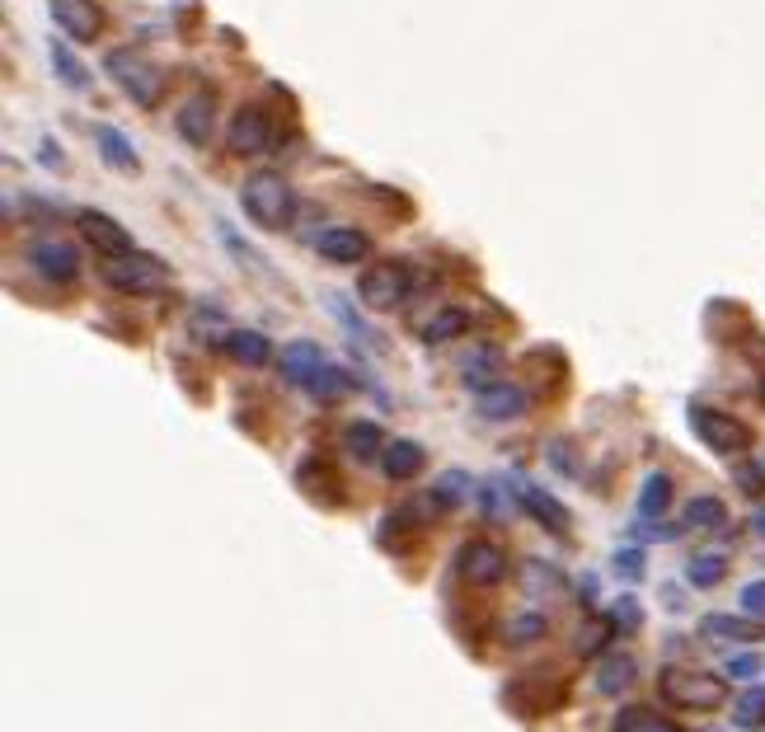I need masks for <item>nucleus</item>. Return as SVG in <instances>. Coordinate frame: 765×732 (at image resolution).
I'll list each match as a JSON object with an SVG mask.
<instances>
[{
    "instance_id": "obj_29",
    "label": "nucleus",
    "mask_w": 765,
    "mask_h": 732,
    "mask_svg": "<svg viewBox=\"0 0 765 732\" xmlns=\"http://www.w3.org/2000/svg\"><path fill=\"white\" fill-rule=\"evenodd\" d=\"M737 728H747V732H756V728H765V686H751L742 700H737Z\"/></svg>"
},
{
    "instance_id": "obj_26",
    "label": "nucleus",
    "mask_w": 765,
    "mask_h": 732,
    "mask_svg": "<svg viewBox=\"0 0 765 732\" xmlns=\"http://www.w3.org/2000/svg\"><path fill=\"white\" fill-rule=\"evenodd\" d=\"M672 507V479L667 474H648L643 479V488H639V517H662Z\"/></svg>"
},
{
    "instance_id": "obj_24",
    "label": "nucleus",
    "mask_w": 765,
    "mask_h": 732,
    "mask_svg": "<svg viewBox=\"0 0 765 732\" xmlns=\"http://www.w3.org/2000/svg\"><path fill=\"white\" fill-rule=\"evenodd\" d=\"M99 155H104L113 169H123V174H137V169H141L137 151H132V141H127L118 127H99Z\"/></svg>"
},
{
    "instance_id": "obj_15",
    "label": "nucleus",
    "mask_w": 765,
    "mask_h": 732,
    "mask_svg": "<svg viewBox=\"0 0 765 732\" xmlns=\"http://www.w3.org/2000/svg\"><path fill=\"white\" fill-rule=\"evenodd\" d=\"M517 498H521V507L531 512V517L545 526V531H554V535H564L568 531V512H564V503L554 498L550 488H540V484H521L517 488Z\"/></svg>"
},
{
    "instance_id": "obj_4",
    "label": "nucleus",
    "mask_w": 765,
    "mask_h": 732,
    "mask_svg": "<svg viewBox=\"0 0 765 732\" xmlns=\"http://www.w3.org/2000/svg\"><path fill=\"white\" fill-rule=\"evenodd\" d=\"M409 291H414V268H409V263H399V259L376 263V268H367V273H362V282H357L362 305H367V310H376V315L399 310V305L409 301Z\"/></svg>"
},
{
    "instance_id": "obj_18",
    "label": "nucleus",
    "mask_w": 765,
    "mask_h": 732,
    "mask_svg": "<svg viewBox=\"0 0 765 732\" xmlns=\"http://www.w3.org/2000/svg\"><path fill=\"white\" fill-rule=\"evenodd\" d=\"M465 329H470V310H460V305H442L437 315H428V320H423V329H418V334H423V343H432V348H437V343L460 338Z\"/></svg>"
},
{
    "instance_id": "obj_12",
    "label": "nucleus",
    "mask_w": 765,
    "mask_h": 732,
    "mask_svg": "<svg viewBox=\"0 0 765 732\" xmlns=\"http://www.w3.org/2000/svg\"><path fill=\"white\" fill-rule=\"evenodd\" d=\"M76 230H80V240H90L104 259H113V254H127L132 249V235H127V226H118L113 216H104V212H80L76 216Z\"/></svg>"
},
{
    "instance_id": "obj_34",
    "label": "nucleus",
    "mask_w": 765,
    "mask_h": 732,
    "mask_svg": "<svg viewBox=\"0 0 765 732\" xmlns=\"http://www.w3.org/2000/svg\"><path fill=\"white\" fill-rule=\"evenodd\" d=\"M761 667H765V657H761V653H737V657H728V662H723V676L751 681V676H756Z\"/></svg>"
},
{
    "instance_id": "obj_37",
    "label": "nucleus",
    "mask_w": 765,
    "mask_h": 732,
    "mask_svg": "<svg viewBox=\"0 0 765 732\" xmlns=\"http://www.w3.org/2000/svg\"><path fill=\"white\" fill-rule=\"evenodd\" d=\"M615 573H620V578H643V554L620 549V554H615Z\"/></svg>"
},
{
    "instance_id": "obj_30",
    "label": "nucleus",
    "mask_w": 765,
    "mask_h": 732,
    "mask_svg": "<svg viewBox=\"0 0 765 732\" xmlns=\"http://www.w3.org/2000/svg\"><path fill=\"white\" fill-rule=\"evenodd\" d=\"M498 366H503V357H498V348H479L475 357H470V362H465V381L475 385V390H484V381H489L493 371H498ZM493 385V381H489Z\"/></svg>"
},
{
    "instance_id": "obj_7",
    "label": "nucleus",
    "mask_w": 765,
    "mask_h": 732,
    "mask_svg": "<svg viewBox=\"0 0 765 732\" xmlns=\"http://www.w3.org/2000/svg\"><path fill=\"white\" fill-rule=\"evenodd\" d=\"M690 427H695V437H700L709 451H719V456H742L751 446V427L742 423V418H733V413H723V409L695 404V409H690Z\"/></svg>"
},
{
    "instance_id": "obj_10",
    "label": "nucleus",
    "mask_w": 765,
    "mask_h": 732,
    "mask_svg": "<svg viewBox=\"0 0 765 732\" xmlns=\"http://www.w3.org/2000/svg\"><path fill=\"white\" fill-rule=\"evenodd\" d=\"M52 19H57V29H62L66 38H76V43H94V38L104 33V15H99L94 0H52Z\"/></svg>"
},
{
    "instance_id": "obj_1",
    "label": "nucleus",
    "mask_w": 765,
    "mask_h": 732,
    "mask_svg": "<svg viewBox=\"0 0 765 732\" xmlns=\"http://www.w3.org/2000/svg\"><path fill=\"white\" fill-rule=\"evenodd\" d=\"M240 202H245V216L263 230H287L291 216H296V193L291 183L277 174V169H259L249 174L245 188H240Z\"/></svg>"
},
{
    "instance_id": "obj_5",
    "label": "nucleus",
    "mask_w": 765,
    "mask_h": 732,
    "mask_svg": "<svg viewBox=\"0 0 765 732\" xmlns=\"http://www.w3.org/2000/svg\"><path fill=\"white\" fill-rule=\"evenodd\" d=\"M104 66H108V76L118 80L127 94H132V104L151 108L155 99L165 94V76H160V71H155V66L141 57V52H132V47H118V52H108Z\"/></svg>"
},
{
    "instance_id": "obj_6",
    "label": "nucleus",
    "mask_w": 765,
    "mask_h": 732,
    "mask_svg": "<svg viewBox=\"0 0 765 732\" xmlns=\"http://www.w3.org/2000/svg\"><path fill=\"white\" fill-rule=\"evenodd\" d=\"M512 573V559L498 540H465L456 549V578L465 587H498Z\"/></svg>"
},
{
    "instance_id": "obj_23",
    "label": "nucleus",
    "mask_w": 765,
    "mask_h": 732,
    "mask_svg": "<svg viewBox=\"0 0 765 732\" xmlns=\"http://www.w3.org/2000/svg\"><path fill=\"white\" fill-rule=\"evenodd\" d=\"M47 57H52V71H57L71 90H90V71H85V61H80L76 52L62 43V38H52V43H47Z\"/></svg>"
},
{
    "instance_id": "obj_17",
    "label": "nucleus",
    "mask_w": 765,
    "mask_h": 732,
    "mask_svg": "<svg viewBox=\"0 0 765 732\" xmlns=\"http://www.w3.org/2000/svg\"><path fill=\"white\" fill-rule=\"evenodd\" d=\"M423 446L418 442H390L381 456V474L385 479H395V484H404V479H414L418 470H423Z\"/></svg>"
},
{
    "instance_id": "obj_21",
    "label": "nucleus",
    "mask_w": 765,
    "mask_h": 732,
    "mask_svg": "<svg viewBox=\"0 0 765 732\" xmlns=\"http://www.w3.org/2000/svg\"><path fill=\"white\" fill-rule=\"evenodd\" d=\"M226 352L235 357V362L245 366H263L268 357H273V343L263 334H254V329H235V334H226Z\"/></svg>"
},
{
    "instance_id": "obj_14",
    "label": "nucleus",
    "mask_w": 765,
    "mask_h": 732,
    "mask_svg": "<svg viewBox=\"0 0 765 732\" xmlns=\"http://www.w3.org/2000/svg\"><path fill=\"white\" fill-rule=\"evenodd\" d=\"M277 366H282V376H287L291 385H306L310 390L329 362H324V352L315 348V343H301V338H296V343H287V348L277 352Z\"/></svg>"
},
{
    "instance_id": "obj_31",
    "label": "nucleus",
    "mask_w": 765,
    "mask_h": 732,
    "mask_svg": "<svg viewBox=\"0 0 765 732\" xmlns=\"http://www.w3.org/2000/svg\"><path fill=\"white\" fill-rule=\"evenodd\" d=\"M507 643H536L545 639V620L540 615H517V620H507Z\"/></svg>"
},
{
    "instance_id": "obj_9",
    "label": "nucleus",
    "mask_w": 765,
    "mask_h": 732,
    "mask_svg": "<svg viewBox=\"0 0 765 732\" xmlns=\"http://www.w3.org/2000/svg\"><path fill=\"white\" fill-rule=\"evenodd\" d=\"M310 249L324 263H362L371 254V240L357 226H324L310 235Z\"/></svg>"
},
{
    "instance_id": "obj_28",
    "label": "nucleus",
    "mask_w": 765,
    "mask_h": 732,
    "mask_svg": "<svg viewBox=\"0 0 765 732\" xmlns=\"http://www.w3.org/2000/svg\"><path fill=\"white\" fill-rule=\"evenodd\" d=\"M723 573H728V559H723V554H695V559L686 564L690 587H719Z\"/></svg>"
},
{
    "instance_id": "obj_32",
    "label": "nucleus",
    "mask_w": 765,
    "mask_h": 732,
    "mask_svg": "<svg viewBox=\"0 0 765 732\" xmlns=\"http://www.w3.org/2000/svg\"><path fill=\"white\" fill-rule=\"evenodd\" d=\"M348 390H352L348 371H338V366H324L320 381L310 385V395H320V399H338V395H348Z\"/></svg>"
},
{
    "instance_id": "obj_16",
    "label": "nucleus",
    "mask_w": 765,
    "mask_h": 732,
    "mask_svg": "<svg viewBox=\"0 0 765 732\" xmlns=\"http://www.w3.org/2000/svg\"><path fill=\"white\" fill-rule=\"evenodd\" d=\"M479 413H484V418H493V423L521 418V413H526V395H521L517 385L493 381V385H484V390H479Z\"/></svg>"
},
{
    "instance_id": "obj_8",
    "label": "nucleus",
    "mask_w": 765,
    "mask_h": 732,
    "mask_svg": "<svg viewBox=\"0 0 765 732\" xmlns=\"http://www.w3.org/2000/svg\"><path fill=\"white\" fill-rule=\"evenodd\" d=\"M226 141H230V151L235 155H263V151H273L277 146V127L259 104H245L235 118H230Z\"/></svg>"
},
{
    "instance_id": "obj_25",
    "label": "nucleus",
    "mask_w": 765,
    "mask_h": 732,
    "mask_svg": "<svg viewBox=\"0 0 765 732\" xmlns=\"http://www.w3.org/2000/svg\"><path fill=\"white\" fill-rule=\"evenodd\" d=\"M700 634L704 639H761L756 620H747V615H704Z\"/></svg>"
},
{
    "instance_id": "obj_3",
    "label": "nucleus",
    "mask_w": 765,
    "mask_h": 732,
    "mask_svg": "<svg viewBox=\"0 0 765 732\" xmlns=\"http://www.w3.org/2000/svg\"><path fill=\"white\" fill-rule=\"evenodd\" d=\"M104 282L113 291H127V296H151V291H165L169 287V263L155 259V254H141V249H127V254H113L104 259Z\"/></svg>"
},
{
    "instance_id": "obj_20",
    "label": "nucleus",
    "mask_w": 765,
    "mask_h": 732,
    "mask_svg": "<svg viewBox=\"0 0 765 732\" xmlns=\"http://www.w3.org/2000/svg\"><path fill=\"white\" fill-rule=\"evenodd\" d=\"M385 432L376 423H352L348 432H343V451H348L352 460H376V456H385Z\"/></svg>"
},
{
    "instance_id": "obj_36",
    "label": "nucleus",
    "mask_w": 765,
    "mask_h": 732,
    "mask_svg": "<svg viewBox=\"0 0 765 732\" xmlns=\"http://www.w3.org/2000/svg\"><path fill=\"white\" fill-rule=\"evenodd\" d=\"M465 484H470L465 474H446V479H437V503H451V507H456L460 498H465Z\"/></svg>"
},
{
    "instance_id": "obj_2",
    "label": "nucleus",
    "mask_w": 765,
    "mask_h": 732,
    "mask_svg": "<svg viewBox=\"0 0 765 732\" xmlns=\"http://www.w3.org/2000/svg\"><path fill=\"white\" fill-rule=\"evenodd\" d=\"M662 700L686 709V714H709L728 704V676H714V671H695V667H667L658 676Z\"/></svg>"
},
{
    "instance_id": "obj_19",
    "label": "nucleus",
    "mask_w": 765,
    "mask_h": 732,
    "mask_svg": "<svg viewBox=\"0 0 765 732\" xmlns=\"http://www.w3.org/2000/svg\"><path fill=\"white\" fill-rule=\"evenodd\" d=\"M634 671H639V662L629 653H606L597 667V690L601 695H625L634 686Z\"/></svg>"
},
{
    "instance_id": "obj_11",
    "label": "nucleus",
    "mask_w": 765,
    "mask_h": 732,
    "mask_svg": "<svg viewBox=\"0 0 765 732\" xmlns=\"http://www.w3.org/2000/svg\"><path fill=\"white\" fill-rule=\"evenodd\" d=\"M29 263L38 268V277H47V282H71V277L80 273V254L66 240H33Z\"/></svg>"
},
{
    "instance_id": "obj_13",
    "label": "nucleus",
    "mask_w": 765,
    "mask_h": 732,
    "mask_svg": "<svg viewBox=\"0 0 765 732\" xmlns=\"http://www.w3.org/2000/svg\"><path fill=\"white\" fill-rule=\"evenodd\" d=\"M212 127H216V94L212 90H198L179 108V137L188 146H207L212 141Z\"/></svg>"
},
{
    "instance_id": "obj_27",
    "label": "nucleus",
    "mask_w": 765,
    "mask_h": 732,
    "mask_svg": "<svg viewBox=\"0 0 765 732\" xmlns=\"http://www.w3.org/2000/svg\"><path fill=\"white\" fill-rule=\"evenodd\" d=\"M686 526L690 531H723V526H728V507H723L719 498H690Z\"/></svg>"
},
{
    "instance_id": "obj_22",
    "label": "nucleus",
    "mask_w": 765,
    "mask_h": 732,
    "mask_svg": "<svg viewBox=\"0 0 765 732\" xmlns=\"http://www.w3.org/2000/svg\"><path fill=\"white\" fill-rule=\"evenodd\" d=\"M615 732H681L672 718H662L658 709H648V704H629L615 714Z\"/></svg>"
},
{
    "instance_id": "obj_38",
    "label": "nucleus",
    "mask_w": 765,
    "mask_h": 732,
    "mask_svg": "<svg viewBox=\"0 0 765 732\" xmlns=\"http://www.w3.org/2000/svg\"><path fill=\"white\" fill-rule=\"evenodd\" d=\"M756 531H761V535H765V512H761V517H756Z\"/></svg>"
},
{
    "instance_id": "obj_33",
    "label": "nucleus",
    "mask_w": 765,
    "mask_h": 732,
    "mask_svg": "<svg viewBox=\"0 0 765 732\" xmlns=\"http://www.w3.org/2000/svg\"><path fill=\"white\" fill-rule=\"evenodd\" d=\"M639 625H643L639 601H634V596H620L611 606V629H639Z\"/></svg>"
},
{
    "instance_id": "obj_35",
    "label": "nucleus",
    "mask_w": 765,
    "mask_h": 732,
    "mask_svg": "<svg viewBox=\"0 0 765 732\" xmlns=\"http://www.w3.org/2000/svg\"><path fill=\"white\" fill-rule=\"evenodd\" d=\"M737 601H742V615L747 620H765V582H747Z\"/></svg>"
}]
</instances>
